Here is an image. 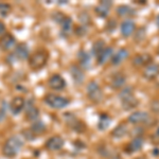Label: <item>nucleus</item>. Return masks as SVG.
<instances>
[{"mask_svg": "<svg viewBox=\"0 0 159 159\" xmlns=\"http://www.w3.org/2000/svg\"><path fill=\"white\" fill-rule=\"evenodd\" d=\"M109 159H122L120 156H118V155H114V156H110Z\"/></svg>", "mask_w": 159, "mask_h": 159, "instance_id": "38", "label": "nucleus"}, {"mask_svg": "<svg viewBox=\"0 0 159 159\" xmlns=\"http://www.w3.org/2000/svg\"><path fill=\"white\" fill-rule=\"evenodd\" d=\"M129 50H126L125 48H121V49L118 50V52L116 53V54L112 55L111 64L115 66L119 65V64H121L124 60H126V58L129 57Z\"/></svg>", "mask_w": 159, "mask_h": 159, "instance_id": "20", "label": "nucleus"}, {"mask_svg": "<svg viewBox=\"0 0 159 159\" xmlns=\"http://www.w3.org/2000/svg\"><path fill=\"white\" fill-rule=\"evenodd\" d=\"M78 58H79L80 65H81V67L83 69H88L90 67V64H91L90 55H89L86 51H83V50L80 51L78 54Z\"/></svg>", "mask_w": 159, "mask_h": 159, "instance_id": "22", "label": "nucleus"}, {"mask_svg": "<svg viewBox=\"0 0 159 159\" xmlns=\"http://www.w3.org/2000/svg\"><path fill=\"white\" fill-rule=\"evenodd\" d=\"M126 134H127V125L125 123L119 124L111 132V136L114 138H123Z\"/></svg>", "mask_w": 159, "mask_h": 159, "instance_id": "24", "label": "nucleus"}, {"mask_svg": "<svg viewBox=\"0 0 159 159\" xmlns=\"http://www.w3.org/2000/svg\"><path fill=\"white\" fill-rule=\"evenodd\" d=\"M7 108H6V103L2 104V107L0 108V122H2L6 118V115H7Z\"/></svg>", "mask_w": 159, "mask_h": 159, "instance_id": "34", "label": "nucleus"}, {"mask_svg": "<svg viewBox=\"0 0 159 159\" xmlns=\"http://www.w3.org/2000/svg\"><path fill=\"white\" fill-rule=\"evenodd\" d=\"M69 125L71 126V129L73 130H75V132L78 133H83L84 130L86 129V126L83 124L81 121H80L79 119H76V118H73L72 120H69Z\"/></svg>", "mask_w": 159, "mask_h": 159, "instance_id": "27", "label": "nucleus"}, {"mask_svg": "<svg viewBox=\"0 0 159 159\" xmlns=\"http://www.w3.org/2000/svg\"><path fill=\"white\" fill-rule=\"evenodd\" d=\"M49 58V54L47 51L39 50L36 51L34 54H32L29 57V66L33 70H39L43 67H45L46 64Z\"/></svg>", "mask_w": 159, "mask_h": 159, "instance_id": "3", "label": "nucleus"}, {"mask_svg": "<svg viewBox=\"0 0 159 159\" xmlns=\"http://www.w3.org/2000/svg\"><path fill=\"white\" fill-rule=\"evenodd\" d=\"M25 105H27V108H25V118H27V120L31 122L37 121L38 118H39L38 109L32 103H25Z\"/></svg>", "mask_w": 159, "mask_h": 159, "instance_id": "15", "label": "nucleus"}, {"mask_svg": "<svg viewBox=\"0 0 159 159\" xmlns=\"http://www.w3.org/2000/svg\"><path fill=\"white\" fill-rule=\"evenodd\" d=\"M143 143H144V140H143L142 137H135L134 139L129 142V144L126 147L125 151L129 154L139 152L141 148H143Z\"/></svg>", "mask_w": 159, "mask_h": 159, "instance_id": "12", "label": "nucleus"}, {"mask_svg": "<svg viewBox=\"0 0 159 159\" xmlns=\"http://www.w3.org/2000/svg\"><path fill=\"white\" fill-rule=\"evenodd\" d=\"M76 33L79 34V36H83V35L86 34V27H80L78 30H76Z\"/></svg>", "mask_w": 159, "mask_h": 159, "instance_id": "36", "label": "nucleus"}, {"mask_svg": "<svg viewBox=\"0 0 159 159\" xmlns=\"http://www.w3.org/2000/svg\"><path fill=\"white\" fill-rule=\"evenodd\" d=\"M11 12V6L7 3L0 2V15L1 16H7Z\"/></svg>", "mask_w": 159, "mask_h": 159, "instance_id": "30", "label": "nucleus"}, {"mask_svg": "<svg viewBox=\"0 0 159 159\" xmlns=\"http://www.w3.org/2000/svg\"><path fill=\"white\" fill-rule=\"evenodd\" d=\"M152 61V56L148 53H143V54L136 55L133 60V65L135 67H141V66H145Z\"/></svg>", "mask_w": 159, "mask_h": 159, "instance_id": "19", "label": "nucleus"}, {"mask_svg": "<svg viewBox=\"0 0 159 159\" xmlns=\"http://www.w3.org/2000/svg\"><path fill=\"white\" fill-rule=\"evenodd\" d=\"M152 153H153L155 156H158V155H159V148H154Z\"/></svg>", "mask_w": 159, "mask_h": 159, "instance_id": "37", "label": "nucleus"}, {"mask_svg": "<svg viewBox=\"0 0 159 159\" xmlns=\"http://www.w3.org/2000/svg\"><path fill=\"white\" fill-rule=\"evenodd\" d=\"M61 25V31L64 35H68L71 31V28H72V20H71L70 17L64 16L63 18L61 19L60 21Z\"/></svg>", "mask_w": 159, "mask_h": 159, "instance_id": "23", "label": "nucleus"}, {"mask_svg": "<svg viewBox=\"0 0 159 159\" xmlns=\"http://www.w3.org/2000/svg\"><path fill=\"white\" fill-rule=\"evenodd\" d=\"M159 74V64L152 63L145 67L144 71H143V76L148 80L155 79Z\"/></svg>", "mask_w": 159, "mask_h": 159, "instance_id": "17", "label": "nucleus"}, {"mask_svg": "<svg viewBox=\"0 0 159 159\" xmlns=\"http://www.w3.org/2000/svg\"><path fill=\"white\" fill-rule=\"evenodd\" d=\"M110 123H111V118L106 114H102L101 116H100L99 123H98L99 129L100 130H105L110 125Z\"/></svg>", "mask_w": 159, "mask_h": 159, "instance_id": "25", "label": "nucleus"}, {"mask_svg": "<svg viewBox=\"0 0 159 159\" xmlns=\"http://www.w3.org/2000/svg\"><path fill=\"white\" fill-rule=\"evenodd\" d=\"M14 61H24L29 57V48L25 43H19L16 46L14 52L11 55Z\"/></svg>", "mask_w": 159, "mask_h": 159, "instance_id": "7", "label": "nucleus"}, {"mask_svg": "<svg viewBox=\"0 0 159 159\" xmlns=\"http://www.w3.org/2000/svg\"><path fill=\"white\" fill-rule=\"evenodd\" d=\"M15 45H16V39L10 33H7L0 38V47L4 51L11 50L13 47H15Z\"/></svg>", "mask_w": 159, "mask_h": 159, "instance_id": "10", "label": "nucleus"}, {"mask_svg": "<svg viewBox=\"0 0 159 159\" xmlns=\"http://www.w3.org/2000/svg\"><path fill=\"white\" fill-rule=\"evenodd\" d=\"M145 37V28H141L136 32V35H135V40L138 43L142 42Z\"/></svg>", "mask_w": 159, "mask_h": 159, "instance_id": "31", "label": "nucleus"}, {"mask_svg": "<svg viewBox=\"0 0 159 159\" xmlns=\"http://www.w3.org/2000/svg\"><path fill=\"white\" fill-rule=\"evenodd\" d=\"M134 89L130 86H126L124 89H122V91L120 92L119 98L122 102V107L123 109L125 110H130L134 109L136 106H138L139 104V101L134 97V93H133Z\"/></svg>", "mask_w": 159, "mask_h": 159, "instance_id": "2", "label": "nucleus"}, {"mask_svg": "<svg viewBox=\"0 0 159 159\" xmlns=\"http://www.w3.org/2000/svg\"><path fill=\"white\" fill-rule=\"evenodd\" d=\"M25 106V100L20 96L15 97L10 103V110L13 115H18Z\"/></svg>", "mask_w": 159, "mask_h": 159, "instance_id": "9", "label": "nucleus"}, {"mask_svg": "<svg viewBox=\"0 0 159 159\" xmlns=\"http://www.w3.org/2000/svg\"><path fill=\"white\" fill-rule=\"evenodd\" d=\"M22 145H24L22 140L17 136H13L4 142L3 148H2V153L6 157H15L22 148Z\"/></svg>", "mask_w": 159, "mask_h": 159, "instance_id": "1", "label": "nucleus"}, {"mask_svg": "<svg viewBox=\"0 0 159 159\" xmlns=\"http://www.w3.org/2000/svg\"><path fill=\"white\" fill-rule=\"evenodd\" d=\"M104 49H105V42L104 40H102V39L97 40V42L92 45V48H91L92 55H94L96 57H98V56L100 55V53H101Z\"/></svg>", "mask_w": 159, "mask_h": 159, "instance_id": "26", "label": "nucleus"}, {"mask_svg": "<svg viewBox=\"0 0 159 159\" xmlns=\"http://www.w3.org/2000/svg\"><path fill=\"white\" fill-rule=\"evenodd\" d=\"M79 17H80V21H81L82 24H84L85 25L90 22V16H89L87 12H82Z\"/></svg>", "mask_w": 159, "mask_h": 159, "instance_id": "32", "label": "nucleus"}, {"mask_svg": "<svg viewBox=\"0 0 159 159\" xmlns=\"http://www.w3.org/2000/svg\"><path fill=\"white\" fill-rule=\"evenodd\" d=\"M4 34H7V29H6V25H4L3 22L0 21V38L3 36Z\"/></svg>", "mask_w": 159, "mask_h": 159, "instance_id": "35", "label": "nucleus"}, {"mask_svg": "<svg viewBox=\"0 0 159 159\" xmlns=\"http://www.w3.org/2000/svg\"><path fill=\"white\" fill-rule=\"evenodd\" d=\"M125 83H126V78H125V75L121 72H118L111 76V80H110V87L114 89H120L125 85Z\"/></svg>", "mask_w": 159, "mask_h": 159, "instance_id": "14", "label": "nucleus"}, {"mask_svg": "<svg viewBox=\"0 0 159 159\" xmlns=\"http://www.w3.org/2000/svg\"><path fill=\"white\" fill-rule=\"evenodd\" d=\"M156 25H157V27L159 28V14H158L157 18H156Z\"/></svg>", "mask_w": 159, "mask_h": 159, "instance_id": "39", "label": "nucleus"}, {"mask_svg": "<svg viewBox=\"0 0 159 159\" xmlns=\"http://www.w3.org/2000/svg\"><path fill=\"white\" fill-rule=\"evenodd\" d=\"M31 132L33 133V134H43V132L46 130V126H45V124L42 122V121H39V120H37V121H35V122H33L32 123V125H31Z\"/></svg>", "mask_w": 159, "mask_h": 159, "instance_id": "28", "label": "nucleus"}, {"mask_svg": "<svg viewBox=\"0 0 159 159\" xmlns=\"http://www.w3.org/2000/svg\"><path fill=\"white\" fill-rule=\"evenodd\" d=\"M112 6V2L108 1V0H105V1H101L98 6L94 9V12L97 13V15L100 17H106L109 13V9Z\"/></svg>", "mask_w": 159, "mask_h": 159, "instance_id": "13", "label": "nucleus"}, {"mask_svg": "<svg viewBox=\"0 0 159 159\" xmlns=\"http://www.w3.org/2000/svg\"><path fill=\"white\" fill-rule=\"evenodd\" d=\"M112 55H114V49L111 47H105V49L97 57L98 64L99 65H104L105 63H107L110 60V57H112Z\"/></svg>", "mask_w": 159, "mask_h": 159, "instance_id": "21", "label": "nucleus"}, {"mask_svg": "<svg viewBox=\"0 0 159 159\" xmlns=\"http://www.w3.org/2000/svg\"><path fill=\"white\" fill-rule=\"evenodd\" d=\"M48 85L51 89H54V90H63L66 87V81L60 74H53L48 81Z\"/></svg>", "mask_w": 159, "mask_h": 159, "instance_id": "8", "label": "nucleus"}, {"mask_svg": "<svg viewBox=\"0 0 159 159\" xmlns=\"http://www.w3.org/2000/svg\"><path fill=\"white\" fill-rule=\"evenodd\" d=\"M117 14L120 16H132L135 14V11L129 6H120L117 7Z\"/></svg>", "mask_w": 159, "mask_h": 159, "instance_id": "29", "label": "nucleus"}, {"mask_svg": "<svg viewBox=\"0 0 159 159\" xmlns=\"http://www.w3.org/2000/svg\"><path fill=\"white\" fill-rule=\"evenodd\" d=\"M87 96L93 103H100L103 99V92L99 84L94 81H90L87 84Z\"/></svg>", "mask_w": 159, "mask_h": 159, "instance_id": "5", "label": "nucleus"}, {"mask_svg": "<svg viewBox=\"0 0 159 159\" xmlns=\"http://www.w3.org/2000/svg\"><path fill=\"white\" fill-rule=\"evenodd\" d=\"M70 74H71V76H72V79H73V81L75 84H79L80 85V84H82L84 82V78H85V75H84L83 70H82L79 66L71 65Z\"/></svg>", "mask_w": 159, "mask_h": 159, "instance_id": "18", "label": "nucleus"}, {"mask_svg": "<svg viewBox=\"0 0 159 159\" xmlns=\"http://www.w3.org/2000/svg\"><path fill=\"white\" fill-rule=\"evenodd\" d=\"M151 110L155 114H159V101H153L151 103Z\"/></svg>", "mask_w": 159, "mask_h": 159, "instance_id": "33", "label": "nucleus"}, {"mask_svg": "<svg viewBox=\"0 0 159 159\" xmlns=\"http://www.w3.org/2000/svg\"><path fill=\"white\" fill-rule=\"evenodd\" d=\"M45 103L48 105V106L52 107V108L55 109H61L64 108V107L68 106L69 105V100L65 97H61V96H57V94L54 93H49L43 99Z\"/></svg>", "mask_w": 159, "mask_h": 159, "instance_id": "4", "label": "nucleus"}, {"mask_svg": "<svg viewBox=\"0 0 159 159\" xmlns=\"http://www.w3.org/2000/svg\"><path fill=\"white\" fill-rule=\"evenodd\" d=\"M136 159H147V157H143V156H141V157H138V158H136Z\"/></svg>", "mask_w": 159, "mask_h": 159, "instance_id": "40", "label": "nucleus"}, {"mask_svg": "<svg viewBox=\"0 0 159 159\" xmlns=\"http://www.w3.org/2000/svg\"><path fill=\"white\" fill-rule=\"evenodd\" d=\"M120 29H121V33H122L123 36L129 37V36H130V35L133 34V33H134V31L136 29V25H135V22L133 21V20L126 19L121 24Z\"/></svg>", "mask_w": 159, "mask_h": 159, "instance_id": "16", "label": "nucleus"}, {"mask_svg": "<svg viewBox=\"0 0 159 159\" xmlns=\"http://www.w3.org/2000/svg\"><path fill=\"white\" fill-rule=\"evenodd\" d=\"M129 122L132 124H147L152 121L150 115L145 111H136L133 112L132 115H129Z\"/></svg>", "mask_w": 159, "mask_h": 159, "instance_id": "6", "label": "nucleus"}, {"mask_svg": "<svg viewBox=\"0 0 159 159\" xmlns=\"http://www.w3.org/2000/svg\"><path fill=\"white\" fill-rule=\"evenodd\" d=\"M45 145L46 148L49 151H58L63 148L64 140L60 136H54V137H51L50 139H48Z\"/></svg>", "mask_w": 159, "mask_h": 159, "instance_id": "11", "label": "nucleus"}]
</instances>
